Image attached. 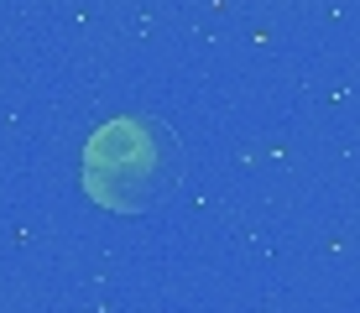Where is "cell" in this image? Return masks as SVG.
<instances>
[{
    "label": "cell",
    "mask_w": 360,
    "mask_h": 313,
    "mask_svg": "<svg viewBox=\"0 0 360 313\" xmlns=\"http://www.w3.org/2000/svg\"><path fill=\"white\" fill-rule=\"evenodd\" d=\"M183 178V146L162 120H105L84 146V188L110 215H146L167 204Z\"/></svg>",
    "instance_id": "1"
}]
</instances>
